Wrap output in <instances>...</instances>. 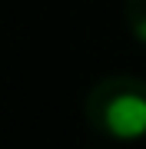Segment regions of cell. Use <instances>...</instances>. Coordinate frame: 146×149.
Instances as JSON below:
<instances>
[{"label":"cell","mask_w":146,"mask_h":149,"mask_svg":"<svg viewBox=\"0 0 146 149\" xmlns=\"http://www.w3.org/2000/svg\"><path fill=\"white\" fill-rule=\"evenodd\" d=\"M123 20L133 40H140L146 47V0H123Z\"/></svg>","instance_id":"2"},{"label":"cell","mask_w":146,"mask_h":149,"mask_svg":"<svg viewBox=\"0 0 146 149\" xmlns=\"http://www.w3.org/2000/svg\"><path fill=\"white\" fill-rule=\"evenodd\" d=\"M83 116L93 133L116 143L146 136V80L130 73L103 76L83 100Z\"/></svg>","instance_id":"1"}]
</instances>
